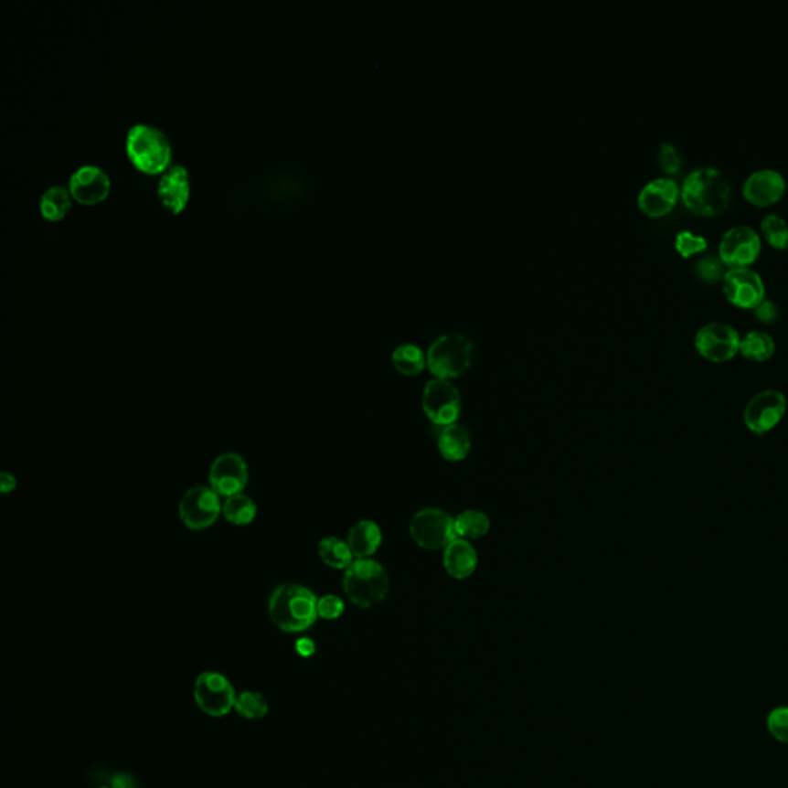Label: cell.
<instances>
[{
  "label": "cell",
  "instance_id": "1",
  "mask_svg": "<svg viewBox=\"0 0 788 788\" xmlns=\"http://www.w3.org/2000/svg\"><path fill=\"white\" fill-rule=\"evenodd\" d=\"M268 614L272 623L282 632H305L319 616L317 598L303 585L281 584L270 594Z\"/></svg>",
  "mask_w": 788,
  "mask_h": 788
},
{
  "label": "cell",
  "instance_id": "2",
  "mask_svg": "<svg viewBox=\"0 0 788 788\" xmlns=\"http://www.w3.org/2000/svg\"><path fill=\"white\" fill-rule=\"evenodd\" d=\"M730 196L729 180L715 166L695 168L681 186L682 202L696 215H719L730 204Z\"/></svg>",
  "mask_w": 788,
  "mask_h": 788
},
{
  "label": "cell",
  "instance_id": "3",
  "mask_svg": "<svg viewBox=\"0 0 788 788\" xmlns=\"http://www.w3.org/2000/svg\"><path fill=\"white\" fill-rule=\"evenodd\" d=\"M125 146L128 159L144 175H164L170 170L173 150L161 130L144 123L134 125L128 132Z\"/></svg>",
  "mask_w": 788,
  "mask_h": 788
},
{
  "label": "cell",
  "instance_id": "4",
  "mask_svg": "<svg viewBox=\"0 0 788 788\" xmlns=\"http://www.w3.org/2000/svg\"><path fill=\"white\" fill-rule=\"evenodd\" d=\"M389 574L373 559H356L344 574V591L360 609H373L389 593Z\"/></svg>",
  "mask_w": 788,
  "mask_h": 788
},
{
  "label": "cell",
  "instance_id": "5",
  "mask_svg": "<svg viewBox=\"0 0 788 788\" xmlns=\"http://www.w3.org/2000/svg\"><path fill=\"white\" fill-rule=\"evenodd\" d=\"M473 344L459 333L438 337L427 353V366L436 379H454L463 376L472 364Z\"/></svg>",
  "mask_w": 788,
  "mask_h": 788
},
{
  "label": "cell",
  "instance_id": "6",
  "mask_svg": "<svg viewBox=\"0 0 788 788\" xmlns=\"http://www.w3.org/2000/svg\"><path fill=\"white\" fill-rule=\"evenodd\" d=\"M410 535L425 550L447 548L453 540L458 539L454 519L438 508L419 511L410 524Z\"/></svg>",
  "mask_w": 788,
  "mask_h": 788
},
{
  "label": "cell",
  "instance_id": "7",
  "mask_svg": "<svg viewBox=\"0 0 788 788\" xmlns=\"http://www.w3.org/2000/svg\"><path fill=\"white\" fill-rule=\"evenodd\" d=\"M220 515V496L209 485L191 487L180 499V521L190 530L208 528L219 519Z\"/></svg>",
  "mask_w": 788,
  "mask_h": 788
},
{
  "label": "cell",
  "instance_id": "8",
  "mask_svg": "<svg viewBox=\"0 0 788 788\" xmlns=\"http://www.w3.org/2000/svg\"><path fill=\"white\" fill-rule=\"evenodd\" d=\"M740 336L735 326L725 322H708L695 336V346L704 359L724 364L740 353Z\"/></svg>",
  "mask_w": 788,
  "mask_h": 788
},
{
  "label": "cell",
  "instance_id": "9",
  "mask_svg": "<svg viewBox=\"0 0 788 788\" xmlns=\"http://www.w3.org/2000/svg\"><path fill=\"white\" fill-rule=\"evenodd\" d=\"M787 399L778 389H765L753 396L744 410L745 427L756 436H764L783 422Z\"/></svg>",
  "mask_w": 788,
  "mask_h": 788
},
{
  "label": "cell",
  "instance_id": "10",
  "mask_svg": "<svg viewBox=\"0 0 788 788\" xmlns=\"http://www.w3.org/2000/svg\"><path fill=\"white\" fill-rule=\"evenodd\" d=\"M231 682L218 672H205L195 682V701L205 715L220 718L229 715L236 704Z\"/></svg>",
  "mask_w": 788,
  "mask_h": 788
},
{
  "label": "cell",
  "instance_id": "11",
  "mask_svg": "<svg viewBox=\"0 0 788 788\" xmlns=\"http://www.w3.org/2000/svg\"><path fill=\"white\" fill-rule=\"evenodd\" d=\"M762 249L761 234L750 225H735L727 229L719 240V258L730 268L749 267Z\"/></svg>",
  "mask_w": 788,
  "mask_h": 788
},
{
  "label": "cell",
  "instance_id": "12",
  "mask_svg": "<svg viewBox=\"0 0 788 788\" xmlns=\"http://www.w3.org/2000/svg\"><path fill=\"white\" fill-rule=\"evenodd\" d=\"M725 297L744 310H753L765 299L764 278L750 267L729 268L722 279Z\"/></svg>",
  "mask_w": 788,
  "mask_h": 788
},
{
  "label": "cell",
  "instance_id": "13",
  "mask_svg": "<svg viewBox=\"0 0 788 788\" xmlns=\"http://www.w3.org/2000/svg\"><path fill=\"white\" fill-rule=\"evenodd\" d=\"M422 409L431 422L447 427L456 422L461 413V396L448 380L433 379L425 385Z\"/></svg>",
  "mask_w": 788,
  "mask_h": 788
},
{
  "label": "cell",
  "instance_id": "14",
  "mask_svg": "<svg viewBox=\"0 0 788 788\" xmlns=\"http://www.w3.org/2000/svg\"><path fill=\"white\" fill-rule=\"evenodd\" d=\"M208 481L219 496L240 495L249 484V465L238 453H224L211 463Z\"/></svg>",
  "mask_w": 788,
  "mask_h": 788
},
{
  "label": "cell",
  "instance_id": "15",
  "mask_svg": "<svg viewBox=\"0 0 788 788\" xmlns=\"http://www.w3.org/2000/svg\"><path fill=\"white\" fill-rule=\"evenodd\" d=\"M69 190L79 204H101L112 191V180L99 166H80L69 177Z\"/></svg>",
  "mask_w": 788,
  "mask_h": 788
},
{
  "label": "cell",
  "instance_id": "16",
  "mask_svg": "<svg viewBox=\"0 0 788 788\" xmlns=\"http://www.w3.org/2000/svg\"><path fill=\"white\" fill-rule=\"evenodd\" d=\"M679 197H681V186L676 179H673L670 176H661L647 182L643 186V190L639 191L638 205L645 215L659 218L670 213Z\"/></svg>",
  "mask_w": 788,
  "mask_h": 788
},
{
  "label": "cell",
  "instance_id": "17",
  "mask_svg": "<svg viewBox=\"0 0 788 788\" xmlns=\"http://www.w3.org/2000/svg\"><path fill=\"white\" fill-rule=\"evenodd\" d=\"M787 190V180L774 168H761L747 176L742 184L745 199L758 207H769L778 202Z\"/></svg>",
  "mask_w": 788,
  "mask_h": 788
},
{
  "label": "cell",
  "instance_id": "18",
  "mask_svg": "<svg viewBox=\"0 0 788 788\" xmlns=\"http://www.w3.org/2000/svg\"><path fill=\"white\" fill-rule=\"evenodd\" d=\"M157 195L171 215H180L188 205L191 195L190 173L186 166L175 165L162 175Z\"/></svg>",
  "mask_w": 788,
  "mask_h": 788
},
{
  "label": "cell",
  "instance_id": "19",
  "mask_svg": "<svg viewBox=\"0 0 788 788\" xmlns=\"http://www.w3.org/2000/svg\"><path fill=\"white\" fill-rule=\"evenodd\" d=\"M443 565L448 574L456 580H465L476 570L477 555L467 540L454 539L445 548Z\"/></svg>",
  "mask_w": 788,
  "mask_h": 788
},
{
  "label": "cell",
  "instance_id": "20",
  "mask_svg": "<svg viewBox=\"0 0 788 788\" xmlns=\"http://www.w3.org/2000/svg\"><path fill=\"white\" fill-rule=\"evenodd\" d=\"M382 542V533L373 521H360L348 533L346 544L357 559H368L375 555Z\"/></svg>",
  "mask_w": 788,
  "mask_h": 788
},
{
  "label": "cell",
  "instance_id": "21",
  "mask_svg": "<svg viewBox=\"0 0 788 788\" xmlns=\"http://www.w3.org/2000/svg\"><path fill=\"white\" fill-rule=\"evenodd\" d=\"M439 452L443 458L452 463H458L463 459L467 458L472 441L467 429H463V425L453 423L447 427H441L438 434Z\"/></svg>",
  "mask_w": 788,
  "mask_h": 788
},
{
  "label": "cell",
  "instance_id": "22",
  "mask_svg": "<svg viewBox=\"0 0 788 788\" xmlns=\"http://www.w3.org/2000/svg\"><path fill=\"white\" fill-rule=\"evenodd\" d=\"M776 351V342L769 333L761 330L747 331L740 336V353L751 362H765Z\"/></svg>",
  "mask_w": 788,
  "mask_h": 788
},
{
  "label": "cell",
  "instance_id": "23",
  "mask_svg": "<svg viewBox=\"0 0 788 788\" xmlns=\"http://www.w3.org/2000/svg\"><path fill=\"white\" fill-rule=\"evenodd\" d=\"M222 515L231 526H250L256 519L258 506L251 497L240 493V495L225 497L224 504H222Z\"/></svg>",
  "mask_w": 788,
  "mask_h": 788
},
{
  "label": "cell",
  "instance_id": "24",
  "mask_svg": "<svg viewBox=\"0 0 788 788\" xmlns=\"http://www.w3.org/2000/svg\"><path fill=\"white\" fill-rule=\"evenodd\" d=\"M71 193L64 186H51L40 199V213L49 222H59L69 215L71 208Z\"/></svg>",
  "mask_w": 788,
  "mask_h": 788
},
{
  "label": "cell",
  "instance_id": "25",
  "mask_svg": "<svg viewBox=\"0 0 788 788\" xmlns=\"http://www.w3.org/2000/svg\"><path fill=\"white\" fill-rule=\"evenodd\" d=\"M319 556L324 560V564L331 569L346 570L355 562L353 560L355 556L351 553L348 544L335 536L325 538L319 542Z\"/></svg>",
  "mask_w": 788,
  "mask_h": 788
},
{
  "label": "cell",
  "instance_id": "26",
  "mask_svg": "<svg viewBox=\"0 0 788 788\" xmlns=\"http://www.w3.org/2000/svg\"><path fill=\"white\" fill-rule=\"evenodd\" d=\"M393 364L400 375L416 376L425 368L427 359L419 346L404 344L393 351Z\"/></svg>",
  "mask_w": 788,
  "mask_h": 788
},
{
  "label": "cell",
  "instance_id": "27",
  "mask_svg": "<svg viewBox=\"0 0 788 788\" xmlns=\"http://www.w3.org/2000/svg\"><path fill=\"white\" fill-rule=\"evenodd\" d=\"M454 530L467 539H479L490 530V519L481 511H463L454 519Z\"/></svg>",
  "mask_w": 788,
  "mask_h": 788
},
{
  "label": "cell",
  "instance_id": "28",
  "mask_svg": "<svg viewBox=\"0 0 788 788\" xmlns=\"http://www.w3.org/2000/svg\"><path fill=\"white\" fill-rule=\"evenodd\" d=\"M761 229L772 247L778 250L788 247V224L783 216L767 213L761 220Z\"/></svg>",
  "mask_w": 788,
  "mask_h": 788
},
{
  "label": "cell",
  "instance_id": "29",
  "mask_svg": "<svg viewBox=\"0 0 788 788\" xmlns=\"http://www.w3.org/2000/svg\"><path fill=\"white\" fill-rule=\"evenodd\" d=\"M234 710L245 719H261L267 715L268 704L262 695L254 691H245L236 697Z\"/></svg>",
  "mask_w": 788,
  "mask_h": 788
},
{
  "label": "cell",
  "instance_id": "30",
  "mask_svg": "<svg viewBox=\"0 0 788 788\" xmlns=\"http://www.w3.org/2000/svg\"><path fill=\"white\" fill-rule=\"evenodd\" d=\"M695 272L702 281L713 283L724 279L727 270H725V263L722 262L719 254H704L696 261Z\"/></svg>",
  "mask_w": 788,
  "mask_h": 788
},
{
  "label": "cell",
  "instance_id": "31",
  "mask_svg": "<svg viewBox=\"0 0 788 788\" xmlns=\"http://www.w3.org/2000/svg\"><path fill=\"white\" fill-rule=\"evenodd\" d=\"M675 247L684 258H690L693 254L706 251L707 247H708V240L704 236L693 233L690 229H682L676 234Z\"/></svg>",
  "mask_w": 788,
  "mask_h": 788
},
{
  "label": "cell",
  "instance_id": "32",
  "mask_svg": "<svg viewBox=\"0 0 788 788\" xmlns=\"http://www.w3.org/2000/svg\"><path fill=\"white\" fill-rule=\"evenodd\" d=\"M657 164L668 175H677L682 170L681 153L670 142H664L657 148Z\"/></svg>",
  "mask_w": 788,
  "mask_h": 788
},
{
  "label": "cell",
  "instance_id": "33",
  "mask_svg": "<svg viewBox=\"0 0 788 788\" xmlns=\"http://www.w3.org/2000/svg\"><path fill=\"white\" fill-rule=\"evenodd\" d=\"M767 727L774 740L788 745V707H778L770 711Z\"/></svg>",
  "mask_w": 788,
  "mask_h": 788
},
{
  "label": "cell",
  "instance_id": "34",
  "mask_svg": "<svg viewBox=\"0 0 788 788\" xmlns=\"http://www.w3.org/2000/svg\"><path fill=\"white\" fill-rule=\"evenodd\" d=\"M344 610H346L344 601L335 594H325L321 599H317V614L322 619H328V621L337 619L344 613Z\"/></svg>",
  "mask_w": 788,
  "mask_h": 788
},
{
  "label": "cell",
  "instance_id": "35",
  "mask_svg": "<svg viewBox=\"0 0 788 788\" xmlns=\"http://www.w3.org/2000/svg\"><path fill=\"white\" fill-rule=\"evenodd\" d=\"M753 314L758 321L764 322V324H772V322L778 321L781 310H779V305L776 302L765 297L764 301L760 302L753 308Z\"/></svg>",
  "mask_w": 788,
  "mask_h": 788
},
{
  "label": "cell",
  "instance_id": "36",
  "mask_svg": "<svg viewBox=\"0 0 788 788\" xmlns=\"http://www.w3.org/2000/svg\"><path fill=\"white\" fill-rule=\"evenodd\" d=\"M294 648H296L297 655L302 657H310L316 653V644L313 643V639L310 638L297 639Z\"/></svg>",
  "mask_w": 788,
  "mask_h": 788
},
{
  "label": "cell",
  "instance_id": "37",
  "mask_svg": "<svg viewBox=\"0 0 788 788\" xmlns=\"http://www.w3.org/2000/svg\"><path fill=\"white\" fill-rule=\"evenodd\" d=\"M16 485H17V481H16V477L13 474H10V473H2V476H0V490H2L4 495L16 490Z\"/></svg>",
  "mask_w": 788,
  "mask_h": 788
},
{
  "label": "cell",
  "instance_id": "38",
  "mask_svg": "<svg viewBox=\"0 0 788 788\" xmlns=\"http://www.w3.org/2000/svg\"><path fill=\"white\" fill-rule=\"evenodd\" d=\"M112 788H134V781L127 774H119L112 779Z\"/></svg>",
  "mask_w": 788,
  "mask_h": 788
}]
</instances>
